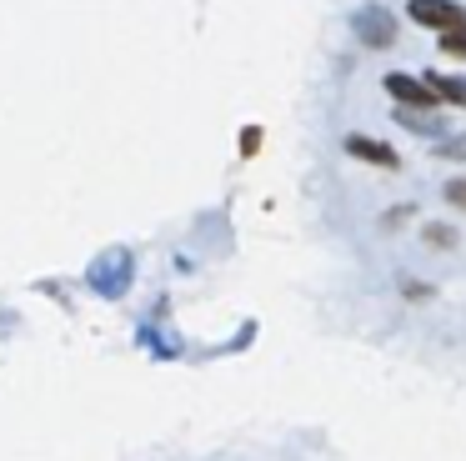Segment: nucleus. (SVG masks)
Instances as JSON below:
<instances>
[{
	"instance_id": "nucleus-1",
	"label": "nucleus",
	"mask_w": 466,
	"mask_h": 461,
	"mask_svg": "<svg viewBox=\"0 0 466 461\" xmlns=\"http://www.w3.org/2000/svg\"><path fill=\"white\" fill-rule=\"evenodd\" d=\"M406 10H411L416 26H431V30H441V36H446V30H461L466 26V10L456 5V0H411Z\"/></svg>"
},
{
	"instance_id": "nucleus-2",
	"label": "nucleus",
	"mask_w": 466,
	"mask_h": 461,
	"mask_svg": "<svg viewBox=\"0 0 466 461\" xmlns=\"http://www.w3.org/2000/svg\"><path fill=\"white\" fill-rule=\"evenodd\" d=\"M386 90H391L401 106H416V110H431L436 106V90L426 80H411V76H386Z\"/></svg>"
},
{
	"instance_id": "nucleus-3",
	"label": "nucleus",
	"mask_w": 466,
	"mask_h": 461,
	"mask_svg": "<svg viewBox=\"0 0 466 461\" xmlns=\"http://www.w3.org/2000/svg\"><path fill=\"white\" fill-rule=\"evenodd\" d=\"M356 30H361L366 46H391V40H396V26H391V15H386V10H361Z\"/></svg>"
},
{
	"instance_id": "nucleus-4",
	"label": "nucleus",
	"mask_w": 466,
	"mask_h": 461,
	"mask_svg": "<svg viewBox=\"0 0 466 461\" xmlns=\"http://www.w3.org/2000/svg\"><path fill=\"white\" fill-rule=\"evenodd\" d=\"M346 150H351V156H361V160H376V166H386V170L396 166V150L381 146V140H371V136H346Z\"/></svg>"
},
{
	"instance_id": "nucleus-5",
	"label": "nucleus",
	"mask_w": 466,
	"mask_h": 461,
	"mask_svg": "<svg viewBox=\"0 0 466 461\" xmlns=\"http://www.w3.org/2000/svg\"><path fill=\"white\" fill-rule=\"evenodd\" d=\"M426 86H431L441 100H456V106H466V76H426Z\"/></svg>"
},
{
	"instance_id": "nucleus-6",
	"label": "nucleus",
	"mask_w": 466,
	"mask_h": 461,
	"mask_svg": "<svg viewBox=\"0 0 466 461\" xmlns=\"http://www.w3.org/2000/svg\"><path fill=\"white\" fill-rule=\"evenodd\" d=\"M441 50H446V56H456V60H466V26H461V30H446V36H441Z\"/></svg>"
},
{
	"instance_id": "nucleus-7",
	"label": "nucleus",
	"mask_w": 466,
	"mask_h": 461,
	"mask_svg": "<svg viewBox=\"0 0 466 461\" xmlns=\"http://www.w3.org/2000/svg\"><path fill=\"white\" fill-rule=\"evenodd\" d=\"M446 196H451L456 206H466V180H451V186H446Z\"/></svg>"
}]
</instances>
